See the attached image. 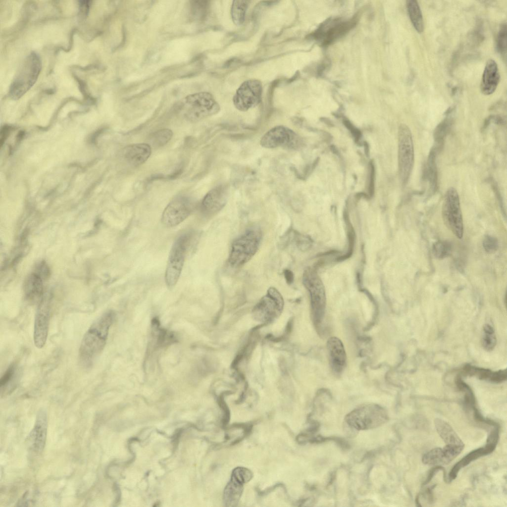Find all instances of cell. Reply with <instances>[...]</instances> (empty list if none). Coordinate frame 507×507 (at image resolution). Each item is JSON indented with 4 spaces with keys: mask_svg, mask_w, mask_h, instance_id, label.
<instances>
[{
    "mask_svg": "<svg viewBox=\"0 0 507 507\" xmlns=\"http://www.w3.org/2000/svg\"><path fill=\"white\" fill-rule=\"evenodd\" d=\"M115 316L113 311H107L96 320L84 334L79 350V362L83 368H91L103 350Z\"/></svg>",
    "mask_w": 507,
    "mask_h": 507,
    "instance_id": "obj_1",
    "label": "cell"
},
{
    "mask_svg": "<svg viewBox=\"0 0 507 507\" xmlns=\"http://www.w3.org/2000/svg\"><path fill=\"white\" fill-rule=\"evenodd\" d=\"M176 110L187 120L195 122L217 113L220 109L213 96L207 92L190 95L176 105Z\"/></svg>",
    "mask_w": 507,
    "mask_h": 507,
    "instance_id": "obj_2",
    "label": "cell"
},
{
    "mask_svg": "<svg viewBox=\"0 0 507 507\" xmlns=\"http://www.w3.org/2000/svg\"><path fill=\"white\" fill-rule=\"evenodd\" d=\"M262 239V232L257 226L248 228L233 242L228 262L234 268L248 262L257 252Z\"/></svg>",
    "mask_w": 507,
    "mask_h": 507,
    "instance_id": "obj_3",
    "label": "cell"
},
{
    "mask_svg": "<svg viewBox=\"0 0 507 507\" xmlns=\"http://www.w3.org/2000/svg\"><path fill=\"white\" fill-rule=\"evenodd\" d=\"M42 63L39 55L31 52L25 58L9 90V96L18 99L35 84L42 69Z\"/></svg>",
    "mask_w": 507,
    "mask_h": 507,
    "instance_id": "obj_4",
    "label": "cell"
},
{
    "mask_svg": "<svg viewBox=\"0 0 507 507\" xmlns=\"http://www.w3.org/2000/svg\"><path fill=\"white\" fill-rule=\"evenodd\" d=\"M193 237V233H184L176 239L171 247L165 273V283L170 289L175 286L180 277Z\"/></svg>",
    "mask_w": 507,
    "mask_h": 507,
    "instance_id": "obj_5",
    "label": "cell"
},
{
    "mask_svg": "<svg viewBox=\"0 0 507 507\" xmlns=\"http://www.w3.org/2000/svg\"><path fill=\"white\" fill-rule=\"evenodd\" d=\"M388 419L386 410L376 404H368L359 407L348 414L345 420L355 429L368 430L376 428Z\"/></svg>",
    "mask_w": 507,
    "mask_h": 507,
    "instance_id": "obj_6",
    "label": "cell"
},
{
    "mask_svg": "<svg viewBox=\"0 0 507 507\" xmlns=\"http://www.w3.org/2000/svg\"><path fill=\"white\" fill-rule=\"evenodd\" d=\"M414 162V151L411 131L404 124L398 131V165L402 184L405 185L410 177Z\"/></svg>",
    "mask_w": 507,
    "mask_h": 507,
    "instance_id": "obj_7",
    "label": "cell"
},
{
    "mask_svg": "<svg viewBox=\"0 0 507 507\" xmlns=\"http://www.w3.org/2000/svg\"><path fill=\"white\" fill-rule=\"evenodd\" d=\"M260 145L266 149L282 148L296 150L303 145L301 137L290 128L283 125L276 126L267 131L260 141Z\"/></svg>",
    "mask_w": 507,
    "mask_h": 507,
    "instance_id": "obj_8",
    "label": "cell"
},
{
    "mask_svg": "<svg viewBox=\"0 0 507 507\" xmlns=\"http://www.w3.org/2000/svg\"><path fill=\"white\" fill-rule=\"evenodd\" d=\"M443 220L447 227L458 239L463 234V224L459 198L456 189L449 188L444 196L442 205Z\"/></svg>",
    "mask_w": 507,
    "mask_h": 507,
    "instance_id": "obj_9",
    "label": "cell"
},
{
    "mask_svg": "<svg viewBox=\"0 0 507 507\" xmlns=\"http://www.w3.org/2000/svg\"><path fill=\"white\" fill-rule=\"evenodd\" d=\"M303 283L310 294L314 322L318 325L323 320L325 309V296L323 285L315 272L310 268L305 271Z\"/></svg>",
    "mask_w": 507,
    "mask_h": 507,
    "instance_id": "obj_10",
    "label": "cell"
},
{
    "mask_svg": "<svg viewBox=\"0 0 507 507\" xmlns=\"http://www.w3.org/2000/svg\"><path fill=\"white\" fill-rule=\"evenodd\" d=\"M262 93V86L259 80H246L242 83L234 95L233 104L238 110L246 111L260 102Z\"/></svg>",
    "mask_w": 507,
    "mask_h": 507,
    "instance_id": "obj_11",
    "label": "cell"
},
{
    "mask_svg": "<svg viewBox=\"0 0 507 507\" xmlns=\"http://www.w3.org/2000/svg\"><path fill=\"white\" fill-rule=\"evenodd\" d=\"M51 297L50 294L44 295L39 302L37 309L35 322L33 339L35 346L42 348L45 345L50 324Z\"/></svg>",
    "mask_w": 507,
    "mask_h": 507,
    "instance_id": "obj_12",
    "label": "cell"
},
{
    "mask_svg": "<svg viewBox=\"0 0 507 507\" xmlns=\"http://www.w3.org/2000/svg\"><path fill=\"white\" fill-rule=\"evenodd\" d=\"M192 209L193 204L189 198L184 196L176 197L164 209L161 222L167 227L176 226L189 216Z\"/></svg>",
    "mask_w": 507,
    "mask_h": 507,
    "instance_id": "obj_13",
    "label": "cell"
},
{
    "mask_svg": "<svg viewBox=\"0 0 507 507\" xmlns=\"http://www.w3.org/2000/svg\"><path fill=\"white\" fill-rule=\"evenodd\" d=\"M499 437V426H495L488 436L484 447L471 451L454 465L448 476L449 482H450L456 478L459 471L462 468L474 460L492 453L496 447Z\"/></svg>",
    "mask_w": 507,
    "mask_h": 507,
    "instance_id": "obj_14",
    "label": "cell"
},
{
    "mask_svg": "<svg viewBox=\"0 0 507 507\" xmlns=\"http://www.w3.org/2000/svg\"><path fill=\"white\" fill-rule=\"evenodd\" d=\"M356 24L355 18L342 21L339 20H327L314 33L316 39L327 45L349 32Z\"/></svg>",
    "mask_w": 507,
    "mask_h": 507,
    "instance_id": "obj_15",
    "label": "cell"
},
{
    "mask_svg": "<svg viewBox=\"0 0 507 507\" xmlns=\"http://www.w3.org/2000/svg\"><path fill=\"white\" fill-rule=\"evenodd\" d=\"M228 197V187L225 185L217 186L203 197L201 203L202 211L208 215L217 213L225 206Z\"/></svg>",
    "mask_w": 507,
    "mask_h": 507,
    "instance_id": "obj_16",
    "label": "cell"
},
{
    "mask_svg": "<svg viewBox=\"0 0 507 507\" xmlns=\"http://www.w3.org/2000/svg\"><path fill=\"white\" fill-rule=\"evenodd\" d=\"M48 427L47 415L43 410H40L37 414L34 426L28 437L30 448L36 452L44 449L46 441Z\"/></svg>",
    "mask_w": 507,
    "mask_h": 507,
    "instance_id": "obj_17",
    "label": "cell"
},
{
    "mask_svg": "<svg viewBox=\"0 0 507 507\" xmlns=\"http://www.w3.org/2000/svg\"><path fill=\"white\" fill-rule=\"evenodd\" d=\"M152 148L146 143L131 144L124 148L123 158L129 164L137 166L143 164L151 154Z\"/></svg>",
    "mask_w": 507,
    "mask_h": 507,
    "instance_id": "obj_18",
    "label": "cell"
},
{
    "mask_svg": "<svg viewBox=\"0 0 507 507\" xmlns=\"http://www.w3.org/2000/svg\"><path fill=\"white\" fill-rule=\"evenodd\" d=\"M331 366L337 373L342 371L346 365V353L342 341L336 337H330L327 342Z\"/></svg>",
    "mask_w": 507,
    "mask_h": 507,
    "instance_id": "obj_19",
    "label": "cell"
},
{
    "mask_svg": "<svg viewBox=\"0 0 507 507\" xmlns=\"http://www.w3.org/2000/svg\"><path fill=\"white\" fill-rule=\"evenodd\" d=\"M500 81V73L496 62L489 59L486 63L483 73L480 89L485 95L492 94L496 90Z\"/></svg>",
    "mask_w": 507,
    "mask_h": 507,
    "instance_id": "obj_20",
    "label": "cell"
},
{
    "mask_svg": "<svg viewBox=\"0 0 507 507\" xmlns=\"http://www.w3.org/2000/svg\"><path fill=\"white\" fill-rule=\"evenodd\" d=\"M24 292L27 301L32 303L40 301L43 296V280L37 274L32 272L25 280Z\"/></svg>",
    "mask_w": 507,
    "mask_h": 507,
    "instance_id": "obj_21",
    "label": "cell"
},
{
    "mask_svg": "<svg viewBox=\"0 0 507 507\" xmlns=\"http://www.w3.org/2000/svg\"><path fill=\"white\" fill-rule=\"evenodd\" d=\"M434 424L437 433L446 445L464 446L459 437L446 421L436 418Z\"/></svg>",
    "mask_w": 507,
    "mask_h": 507,
    "instance_id": "obj_22",
    "label": "cell"
},
{
    "mask_svg": "<svg viewBox=\"0 0 507 507\" xmlns=\"http://www.w3.org/2000/svg\"><path fill=\"white\" fill-rule=\"evenodd\" d=\"M18 374L17 366L14 363L11 364L0 379L1 396L8 394L15 389L18 379Z\"/></svg>",
    "mask_w": 507,
    "mask_h": 507,
    "instance_id": "obj_23",
    "label": "cell"
},
{
    "mask_svg": "<svg viewBox=\"0 0 507 507\" xmlns=\"http://www.w3.org/2000/svg\"><path fill=\"white\" fill-rule=\"evenodd\" d=\"M243 484L230 478L226 486L223 494V501L225 506H237L243 491Z\"/></svg>",
    "mask_w": 507,
    "mask_h": 507,
    "instance_id": "obj_24",
    "label": "cell"
},
{
    "mask_svg": "<svg viewBox=\"0 0 507 507\" xmlns=\"http://www.w3.org/2000/svg\"><path fill=\"white\" fill-rule=\"evenodd\" d=\"M437 151L434 147L431 150L427 161L425 175L429 184V189L434 192L437 188L438 175L436 163Z\"/></svg>",
    "mask_w": 507,
    "mask_h": 507,
    "instance_id": "obj_25",
    "label": "cell"
},
{
    "mask_svg": "<svg viewBox=\"0 0 507 507\" xmlns=\"http://www.w3.org/2000/svg\"><path fill=\"white\" fill-rule=\"evenodd\" d=\"M252 428V426L250 424L233 425L226 432L224 443L234 445L239 443L249 433Z\"/></svg>",
    "mask_w": 507,
    "mask_h": 507,
    "instance_id": "obj_26",
    "label": "cell"
},
{
    "mask_svg": "<svg viewBox=\"0 0 507 507\" xmlns=\"http://www.w3.org/2000/svg\"><path fill=\"white\" fill-rule=\"evenodd\" d=\"M406 7L410 20L414 29L418 33H422L424 29V22L418 2L415 0H407Z\"/></svg>",
    "mask_w": 507,
    "mask_h": 507,
    "instance_id": "obj_27",
    "label": "cell"
},
{
    "mask_svg": "<svg viewBox=\"0 0 507 507\" xmlns=\"http://www.w3.org/2000/svg\"><path fill=\"white\" fill-rule=\"evenodd\" d=\"M249 1L247 0L233 1L231 8V15L233 23L240 26L245 21Z\"/></svg>",
    "mask_w": 507,
    "mask_h": 507,
    "instance_id": "obj_28",
    "label": "cell"
},
{
    "mask_svg": "<svg viewBox=\"0 0 507 507\" xmlns=\"http://www.w3.org/2000/svg\"><path fill=\"white\" fill-rule=\"evenodd\" d=\"M422 462L429 465L446 464L443 449L435 448L425 453L422 458Z\"/></svg>",
    "mask_w": 507,
    "mask_h": 507,
    "instance_id": "obj_29",
    "label": "cell"
},
{
    "mask_svg": "<svg viewBox=\"0 0 507 507\" xmlns=\"http://www.w3.org/2000/svg\"><path fill=\"white\" fill-rule=\"evenodd\" d=\"M451 119L447 116L437 126L434 132L436 146L434 147L438 151L442 147L451 125Z\"/></svg>",
    "mask_w": 507,
    "mask_h": 507,
    "instance_id": "obj_30",
    "label": "cell"
},
{
    "mask_svg": "<svg viewBox=\"0 0 507 507\" xmlns=\"http://www.w3.org/2000/svg\"><path fill=\"white\" fill-rule=\"evenodd\" d=\"M452 249L451 242L446 240H440L434 243L432 251L435 258L442 259L451 254Z\"/></svg>",
    "mask_w": 507,
    "mask_h": 507,
    "instance_id": "obj_31",
    "label": "cell"
},
{
    "mask_svg": "<svg viewBox=\"0 0 507 507\" xmlns=\"http://www.w3.org/2000/svg\"><path fill=\"white\" fill-rule=\"evenodd\" d=\"M173 136L172 131L167 128L158 130L152 135L151 142L156 147H162L166 145L171 139Z\"/></svg>",
    "mask_w": 507,
    "mask_h": 507,
    "instance_id": "obj_32",
    "label": "cell"
},
{
    "mask_svg": "<svg viewBox=\"0 0 507 507\" xmlns=\"http://www.w3.org/2000/svg\"><path fill=\"white\" fill-rule=\"evenodd\" d=\"M507 26L506 23L500 27L497 35L496 48L500 54L506 58L507 52Z\"/></svg>",
    "mask_w": 507,
    "mask_h": 507,
    "instance_id": "obj_33",
    "label": "cell"
},
{
    "mask_svg": "<svg viewBox=\"0 0 507 507\" xmlns=\"http://www.w3.org/2000/svg\"><path fill=\"white\" fill-rule=\"evenodd\" d=\"M456 384L458 389L465 393V405L472 409L476 407L475 397L469 387L459 378L457 379Z\"/></svg>",
    "mask_w": 507,
    "mask_h": 507,
    "instance_id": "obj_34",
    "label": "cell"
},
{
    "mask_svg": "<svg viewBox=\"0 0 507 507\" xmlns=\"http://www.w3.org/2000/svg\"><path fill=\"white\" fill-rule=\"evenodd\" d=\"M253 476L252 471L243 467H236L232 471L231 478L244 484L248 482Z\"/></svg>",
    "mask_w": 507,
    "mask_h": 507,
    "instance_id": "obj_35",
    "label": "cell"
},
{
    "mask_svg": "<svg viewBox=\"0 0 507 507\" xmlns=\"http://www.w3.org/2000/svg\"><path fill=\"white\" fill-rule=\"evenodd\" d=\"M483 247L486 253L492 254L495 253L499 248L497 239L492 236L487 235L483 240Z\"/></svg>",
    "mask_w": 507,
    "mask_h": 507,
    "instance_id": "obj_36",
    "label": "cell"
},
{
    "mask_svg": "<svg viewBox=\"0 0 507 507\" xmlns=\"http://www.w3.org/2000/svg\"><path fill=\"white\" fill-rule=\"evenodd\" d=\"M482 340V345L486 350H492L496 344V338L495 332L488 333L484 332Z\"/></svg>",
    "mask_w": 507,
    "mask_h": 507,
    "instance_id": "obj_37",
    "label": "cell"
},
{
    "mask_svg": "<svg viewBox=\"0 0 507 507\" xmlns=\"http://www.w3.org/2000/svg\"><path fill=\"white\" fill-rule=\"evenodd\" d=\"M34 272L40 276L43 280L47 279L51 273L48 265L44 261H41L37 264Z\"/></svg>",
    "mask_w": 507,
    "mask_h": 507,
    "instance_id": "obj_38",
    "label": "cell"
},
{
    "mask_svg": "<svg viewBox=\"0 0 507 507\" xmlns=\"http://www.w3.org/2000/svg\"><path fill=\"white\" fill-rule=\"evenodd\" d=\"M375 167L373 161H370L369 163V178L368 191L369 197H372L374 193L375 183Z\"/></svg>",
    "mask_w": 507,
    "mask_h": 507,
    "instance_id": "obj_39",
    "label": "cell"
},
{
    "mask_svg": "<svg viewBox=\"0 0 507 507\" xmlns=\"http://www.w3.org/2000/svg\"><path fill=\"white\" fill-rule=\"evenodd\" d=\"M442 470L443 472V478L445 481L447 483H449L448 477L447 475L446 472L444 468L440 465H436L435 466L432 468L429 471L427 477L425 481L423 482L422 485H425L430 482L431 479L434 476L435 474H436L439 471Z\"/></svg>",
    "mask_w": 507,
    "mask_h": 507,
    "instance_id": "obj_40",
    "label": "cell"
},
{
    "mask_svg": "<svg viewBox=\"0 0 507 507\" xmlns=\"http://www.w3.org/2000/svg\"><path fill=\"white\" fill-rule=\"evenodd\" d=\"M343 123L347 128L351 132V134L354 138L355 142L358 143L361 137V133L360 130L354 126L349 120L347 119L343 120Z\"/></svg>",
    "mask_w": 507,
    "mask_h": 507,
    "instance_id": "obj_41",
    "label": "cell"
},
{
    "mask_svg": "<svg viewBox=\"0 0 507 507\" xmlns=\"http://www.w3.org/2000/svg\"><path fill=\"white\" fill-rule=\"evenodd\" d=\"M507 377L506 370H501L498 371L493 372L490 382L493 383H501L505 381Z\"/></svg>",
    "mask_w": 507,
    "mask_h": 507,
    "instance_id": "obj_42",
    "label": "cell"
},
{
    "mask_svg": "<svg viewBox=\"0 0 507 507\" xmlns=\"http://www.w3.org/2000/svg\"><path fill=\"white\" fill-rule=\"evenodd\" d=\"M285 279L287 283L291 284L294 282V274L290 269H286L283 271Z\"/></svg>",
    "mask_w": 507,
    "mask_h": 507,
    "instance_id": "obj_43",
    "label": "cell"
},
{
    "mask_svg": "<svg viewBox=\"0 0 507 507\" xmlns=\"http://www.w3.org/2000/svg\"><path fill=\"white\" fill-rule=\"evenodd\" d=\"M9 132V128L8 127H3V128H2L1 129V133H0V145L1 146L2 145V144L3 143V142L5 141V140L6 139Z\"/></svg>",
    "mask_w": 507,
    "mask_h": 507,
    "instance_id": "obj_44",
    "label": "cell"
},
{
    "mask_svg": "<svg viewBox=\"0 0 507 507\" xmlns=\"http://www.w3.org/2000/svg\"><path fill=\"white\" fill-rule=\"evenodd\" d=\"M364 146L365 152L366 155H368V154H369V147H368V144H367V143L366 142H364Z\"/></svg>",
    "mask_w": 507,
    "mask_h": 507,
    "instance_id": "obj_45",
    "label": "cell"
}]
</instances>
